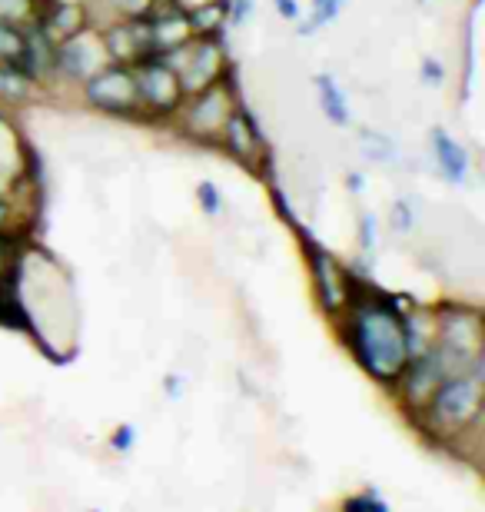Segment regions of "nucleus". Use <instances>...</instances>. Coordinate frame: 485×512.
I'll return each mask as SVG.
<instances>
[{"label": "nucleus", "mask_w": 485, "mask_h": 512, "mask_svg": "<svg viewBox=\"0 0 485 512\" xmlns=\"http://www.w3.org/2000/svg\"><path fill=\"white\" fill-rule=\"evenodd\" d=\"M266 183H270V203H273V210L280 213V220L286 223V227H296V223H299V217H296L293 203L286 200V193H283L280 187H276L273 180H266Z\"/></svg>", "instance_id": "nucleus-30"}, {"label": "nucleus", "mask_w": 485, "mask_h": 512, "mask_svg": "<svg viewBox=\"0 0 485 512\" xmlns=\"http://www.w3.org/2000/svg\"><path fill=\"white\" fill-rule=\"evenodd\" d=\"M240 87H236V64L226 70L223 80L196 90V94L183 97L177 117L170 120V130L196 147H216L226 120L236 107H240Z\"/></svg>", "instance_id": "nucleus-3"}, {"label": "nucleus", "mask_w": 485, "mask_h": 512, "mask_svg": "<svg viewBox=\"0 0 485 512\" xmlns=\"http://www.w3.org/2000/svg\"><path fill=\"white\" fill-rule=\"evenodd\" d=\"M110 57L103 50L100 30L84 27L54 44V87H80L87 77H94L100 67H107Z\"/></svg>", "instance_id": "nucleus-10"}, {"label": "nucleus", "mask_w": 485, "mask_h": 512, "mask_svg": "<svg viewBox=\"0 0 485 512\" xmlns=\"http://www.w3.org/2000/svg\"><path fill=\"white\" fill-rule=\"evenodd\" d=\"M40 4L44 0H0V24L27 27L30 20H37Z\"/></svg>", "instance_id": "nucleus-22"}, {"label": "nucleus", "mask_w": 485, "mask_h": 512, "mask_svg": "<svg viewBox=\"0 0 485 512\" xmlns=\"http://www.w3.org/2000/svg\"><path fill=\"white\" fill-rule=\"evenodd\" d=\"M442 376H449V373H446V366H442V360H439L436 343L426 346L422 353L409 356L406 370L399 373V380L392 383V389H389V396L396 399V406L402 409L406 423L412 416H419V409L429 403L432 389L442 383Z\"/></svg>", "instance_id": "nucleus-11"}, {"label": "nucleus", "mask_w": 485, "mask_h": 512, "mask_svg": "<svg viewBox=\"0 0 485 512\" xmlns=\"http://www.w3.org/2000/svg\"><path fill=\"white\" fill-rule=\"evenodd\" d=\"M193 34L196 37H223L226 34V17H230V0H203V4L187 7Z\"/></svg>", "instance_id": "nucleus-20"}, {"label": "nucleus", "mask_w": 485, "mask_h": 512, "mask_svg": "<svg viewBox=\"0 0 485 512\" xmlns=\"http://www.w3.org/2000/svg\"><path fill=\"white\" fill-rule=\"evenodd\" d=\"M216 150H223L233 163H240L246 173H253L256 180H273L270 163H273V150L266 143L260 124L253 120V114L246 110V104H240L226 120V127L216 140Z\"/></svg>", "instance_id": "nucleus-9"}, {"label": "nucleus", "mask_w": 485, "mask_h": 512, "mask_svg": "<svg viewBox=\"0 0 485 512\" xmlns=\"http://www.w3.org/2000/svg\"><path fill=\"white\" fill-rule=\"evenodd\" d=\"M296 233L299 250L306 256V270H309V286H313V300L316 310L333 320L336 313L346 310V263L339 260L333 250H326L303 223L290 227Z\"/></svg>", "instance_id": "nucleus-5"}, {"label": "nucleus", "mask_w": 485, "mask_h": 512, "mask_svg": "<svg viewBox=\"0 0 485 512\" xmlns=\"http://www.w3.org/2000/svg\"><path fill=\"white\" fill-rule=\"evenodd\" d=\"M429 153H432V167L449 187H462L472 173V153L462 140H456L446 127H432L429 130Z\"/></svg>", "instance_id": "nucleus-14"}, {"label": "nucleus", "mask_w": 485, "mask_h": 512, "mask_svg": "<svg viewBox=\"0 0 485 512\" xmlns=\"http://www.w3.org/2000/svg\"><path fill=\"white\" fill-rule=\"evenodd\" d=\"M359 153H363V160L373 163V167L399 163V143L392 140L389 133H379V130H369V127L359 130Z\"/></svg>", "instance_id": "nucleus-21"}, {"label": "nucleus", "mask_w": 485, "mask_h": 512, "mask_svg": "<svg viewBox=\"0 0 485 512\" xmlns=\"http://www.w3.org/2000/svg\"><path fill=\"white\" fill-rule=\"evenodd\" d=\"M346 190L353 193V197H359V193L366 190V173L363 170H349L346 173Z\"/></svg>", "instance_id": "nucleus-33"}, {"label": "nucleus", "mask_w": 485, "mask_h": 512, "mask_svg": "<svg viewBox=\"0 0 485 512\" xmlns=\"http://www.w3.org/2000/svg\"><path fill=\"white\" fill-rule=\"evenodd\" d=\"M137 439H140V429L133 426V423H120L117 429L110 433V449L113 453H120V456H127V453H133V446H137Z\"/></svg>", "instance_id": "nucleus-29"}, {"label": "nucleus", "mask_w": 485, "mask_h": 512, "mask_svg": "<svg viewBox=\"0 0 485 512\" xmlns=\"http://www.w3.org/2000/svg\"><path fill=\"white\" fill-rule=\"evenodd\" d=\"M163 64L180 77L183 94L190 97L196 90L223 80L226 70L233 67V60L226 54L223 37H193L183 47H173L170 54H163Z\"/></svg>", "instance_id": "nucleus-7"}, {"label": "nucleus", "mask_w": 485, "mask_h": 512, "mask_svg": "<svg viewBox=\"0 0 485 512\" xmlns=\"http://www.w3.org/2000/svg\"><path fill=\"white\" fill-rule=\"evenodd\" d=\"M356 247H359V253L366 256V260L379 250V217H376L373 210L359 213V220H356Z\"/></svg>", "instance_id": "nucleus-23"}, {"label": "nucleus", "mask_w": 485, "mask_h": 512, "mask_svg": "<svg viewBox=\"0 0 485 512\" xmlns=\"http://www.w3.org/2000/svg\"><path fill=\"white\" fill-rule=\"evenodd\" d=\"M196 203H200V210L210 220L223 217V213H226L223 190H220V183H213V180H200V183H196Z\"/></svg>", "instance_id": "nucleus-24"}, {"label": "nucleus", "mask_w": 485, "mask_h": 512, "mask_svg": "<svg viewBox=\"0 0 485 512\" xmlns=\"http://www.w3.org/2000/svg\"><path fill=\"white\" fill-rule=\"evenodd\" d=\"M37 24L57 44V40L90 27V20H87V7L80 4V0H44L37 14Z\"/></svg>", "instance_id": "nucleus-17"}, {"label": "nucleus", "mask_w": 485, "mask_h": 512, "mask_svg": "<svg viewBox=\"0 0 485 512\" xmlns=\"http://www.w3.org/2000/svg\"><path fill=\"white\" fill-rule=\"evenodd\" d=\"M482 423H485V370L442 376V383L432 389L429 403L419 409V416L409 419V426L432 449H442V453L459 436H466L472 426Z\"/></svg>", "instance_id": "nucleus-2"}, {"label": "nucleus", "mask_w": 485, "mask_h": 512, "mask_svg": "<svg viewBox=\"0 0 485 512\" xmlns=\"http://www.w3.org/2000/svg\"><path fill=\"white\" fill-rule=\"evenodd\" d=\"M20 50H24V27L0 24V64H17Z\"/></svg>", "instance_id": "nucleus-27"}, {"label": "nucleus", "mask_w": 485, "mask_h": 512, "mask_svg": "<svg viewBox=\"0 0 485 512\" xmlns=\"http://www.w3.org/2000/svg\"><path fill=\"white\" fill-rule=\"evenodd\" d=\"M313 87L319 97V110H323V117L329 124L339 130L353 127V107H349V97H346V90L339 87V80L333 74H316Z\"/></svg>", "instance_id": "nucleus-19"}, {"label": "nucleus", "mask_w": 485, "mask_h": 512, "mask_svg": "<svg viewBox=\"0 0 485 512\" xmlns=\"http://www.w3.org/2000/svg\"><path fill=\"white\" fill-rule=\"evenodd\" d=\"M150 20V44H153V57H163L170 54L173 47H183L187 40H193V24H190V14L183 10L180 4L173 0H160L153 7Z\"/></svg>", "instance_id": "nucleus-15"}, {"label": "nucleus", "mask_w": 485, "mask_h": 512, "mask_svg": "<svg viewBox=\"0 0 485 512\" xmlns=\"http://www.w3.org/2000/svg\"><path fill=\"white\" fill-rule=\"evenodd\" d=\"M436 306V343L446 350L479 360L485 356V313L469 300H439Z\"/></svg>", "instance_id": "nucleus-8"}, {"label": "nucleus", "mask_w": 485, "mask_h": 512, "mask_svg": "<svg viewBox=\"0 0 485 512\" xmlns=\"http://www.w3.org/2000/svg\"><path fill=\"white\" fill-rule=\"evenodd\" d=\"M47 90L30 80L17 64H0V110H20L44 100Z\"/></svg>", "instance_id": "nucleus-18"}, {"label": "nucleus", "mask_w": 485, "mask_h": 512, "mask_svg": "<svg viewBox=\"0 0 485 512\" xmlns=\"http://www.w3.org/2000/svg\"><path fill=\"white\" fill-rule=\"evenodd\" d=\"M273 10L283 20H290V24H296V20L303 17V7H299V0H273Z\"/></svg>", "instance_id": "nucleus-32"}, {"label": "nucleus", "mask_w": 485, "mask_h": 512, "mask_svg": "<svg viewBox=\"0 0 485 512\" xmlns=\"http://www.w3.org/2000/svg\"><path fill=\"white\" fill-rule=\"evenodd\" d=\"M389 230L396 233V237H409L412 230H416V210H412V203L406 197H396L389 207Z\"/></svg>", "instance_id": "nucleus-25"}, {"label": "nucleus", "mask_w": 485, "mask_h": 512, "mask_svg": "<svg viewBox=\"0 0 485 512\" xmlns=\"http://www.w3.org/2000/svg\"><path fill=\"white\" fill-rule=\"evenodd\" d=\"M133 80H137V100H140V124L170 127L183 104L180 77L163 64V57H143L133 64Z\"/></svg>", "instance_id": "nucleus-6"}, {"label": "nucleus", "mask_w": 485, "mask_h": 512, "mask_svg": "<svg viewBox=\"0 0 485 512\" xmlns=\"http://www.w3.org/2000/svg\"><path fill=\"white\" fill-rule=\"evenodd\" d=\"M343 509L346 512H389V503L379 496L376 486H366L363 493H353L343 499Z\"/></svg>", "instance_id": "nucleus-26"}, {"label": "nucleus", "mask_w": 485, "mask_h": 512, "mask_svg": "<svg viewBox=\"0 0 485 512\" xmlns=\"http://www.w3.org/2000/svg\"><path fill=\"white\" fill-rule=\"evenodd\" d=\"M30 140L20 130L14 110H0V197H10V190L27 177Z\"/></svg>", "instance_id": "nucleus-13"}, {"label": "nucleus", "mask_w": 485, "mask_h": 512, "mask_svg": "<svg viewBox=\"0 0 485 512\" xmlns=\"http://www.w3.org/2000/svg\"><path fill=\"white\" fill-rule=\"evenodd\" d=\"M103 50H107L110 64H127L133 67L143 57H153V44H150V20L137 17V20H110V24L97 27Z\"/></svg>", "instance_id": "nucleus-12"}, {"label": "nucleus", "mask_w": 485, "mask_h": 512, "mask_svg": "<svg viewBox=\"0 0 485 512\" xmlns=\"http://www.w3.org/2000/svg\"><path fill=\"white\" fill-rule=\"evenodd\" d=\"M253 14H256V0H230V17H226V24L243 27L246 20H253Z\"/></svg>", "instance_id": "nucleus-31"}, {"label": "nucleus", "mask_w": 485, "mask_h": 512, "mask_svg": "<svg viewBox=\"0 0 485 512\" xmlns=\"http://www.w3.org/2000/svg\"><path fill=\"white\" fill-rule=\"evenodd\" d=\"M77 100L87 110H94V114L140 124L137 80H133V67H127V64L100 67L94 77H87L84 84L77 87Z\"/></svg>", "instance_id": "nucleus-4"}, {"label": "nucleus", "mask_w": 485, "mask_h": 512, "mask_svg": "<svg viewBox=\"0 0 485 512\" xmlns=\"http://www.w3.org/2000/svg\"><path fill=\"white\" fill-rule=\"evenodd\" d=\"M416 4H432V0H416Z\"/></svg>", "instance_id": "nucleus-35"}, {"label": "nucleus", "mask_w": 485, "mask_h": 512, "mask_svg": "<svg viewBox=\"0 0 485 512\" xmlns=\"http://www.w3.org/2000/svg\"><path fill=\"white\" fill-rule=\"evenodd\" d=\"M163 393L170 399H183V376H167V380H163Z\"/></svg>", "instance_id": "nucleus-34"}, {"label": "nucleus", "mask_w": 485, "mask_h": 512, "mask_svg": "<svg viewBox=\"0 0 485 512\" xmlns=\"http://www.w3.org/2000/svg\"><path fill=\"white\" fill-rule=\"evenodd\" d=\"M406 306L409 296L379 286L369 276V263H346V310L329 323L349 360L386 393L409 363V340L402 326Z\"/></svg>", "instance_id": "nucleus-1"}, {"label": "nucleus", "mask_w": 485, "mask_h": 512, "mask_svg": "<svg viewBox=\"0 0 485 512\" xmlns=\"http://www.w3.org/2000/svg\"><path fill=\"white\" fill-rule=\"evenodd\" d=\"M419 84L429 87V90H439L442 84H446V64H442L439 57H422L419 60Z\"/></svg>", "instance_id": "nucleus-28"}, {"label": "nucleus", "mask_w": 485, "mask_h": 512, "mask_svg": "<svg viewBox=\"0 0 485 512\" xmlns=\"http://www.w3.org/2000/svg\"><path fill=\"white\" fill-rule=\"evenodd\" d=\"M17 67L24 70L30 80H37L40 87L54 90V40L40 30L37 20H30L24 27V50L17 57Z\"/></svg>", "instance_id": "nucleus-16"}]
</instances>
